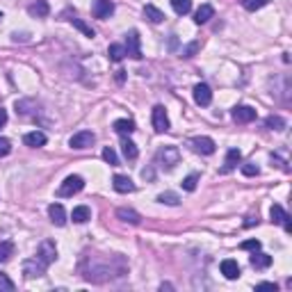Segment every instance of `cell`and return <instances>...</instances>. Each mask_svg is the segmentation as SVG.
<instances>
[{"instance_id": "cell-1", "label": "cell", "mask_w": 292, "mask_h": 292, "mask_svg": "<svg viewBox=\"0 0 292 292\" xmlns=\"http://www.w3.org/2000/svg\"><path fill=\"white\" fill-rule=\"evenodd\" d=\"M82 270V279L91 281V283H108L112 279H121L128 270L126 260L119 254L110 256V258H99V256H91L85 258L80 265Z\"/></svg>"}, {"instance_id": "cell-2", "label": "cell", "mask_w": 292, "mask_h": 292, "mask_svg": "<svg viewBox=\"0 0 292 292\" xmlns=\"http://www.w3.org/2000/svg\"><path fill=\"white\" fill-rule=\"evenodd\" d=\"M155 162L169 172V169H174L181 162V151H178L176 146H162V149L158 151V155H155Z\"/></svg>"}, {"instance_id": "cell-3", "label": "cell", "mask_w": 292, "mask_h": 292, "mask_svg": "<svg viewBox=\"0 0 292 292\" xmlns=\"http://www.w3.org/2000/svg\"><path fill=\"white\" fill-rule=\"evenodd\" d=\"M46 267L48 265L39 256L28 258V260H23V274H26V279H39L46 274Z\"/></svg>"}, {"instance_id": "cell-4", "label": "cell", "mask_w": 292, "mask_h": 292, "mask_svg": "<svg viewBox=\"0 0 292 292\" xmlns=\"http://www.w3.org/2000/svg\"><path fill=\"white\" fill-rule=\"evenodd\" d=\"M82 187H85V181H82V176H76V174H73V176H69L64 183L60 185V187H57V197H62V199L73 197V194H78Z\"/></svg>"}, {"instance_id": "cell-5", "label": "cell", "mask_w": 292, "mask_h": 292, "mask_svg": "<svg viewBox=\"0 0 292 292\" xmlns=\"http://www.w3.org/2000/svg\"><path fill=\"white\" fill-rule=\"evenodd\" d=\"M126 55L133 57V60H142V41H139V32L130 30L126 35Z\"/></svg>"}, {"instance_id": "cell-6", "label": "cell", "mask_w": 292, "mask_h": 292, "mask_svg": "<svg viewBox=\"0 0 292 292\" xmlns=\"http://www.w3.org/2000/svg\"><path fill=\"white\" fill-rule=\"evenodd\" d=\"M94 142H96V135L91 133V130H80V133H76L69 139V146L71 149H76V151H85V149H89Z\"/></svg>"}, {"instance_id": "cell-7", "label": "cell", "mask_w": 292, "mask_h": 292, "mask_svg": "<svg viewBox=\"0 0 292 292\" xmlns=\"http://www.w3.org/2000/svg\"><path fill=\"white\" fill-rule=\"evenodd\" d=\"M151 121H153L155 133H167V130L172 128V124H169V116H167V110H164L162 105H155V108H153Z\"/></svg>"}, {"instance_id": "cell-8", "label": "cell", "mask_w": 292, "mask_h": 292, "mask_svg": "<svg viewBox=\"0 0 292 292\" xmlns=\"http://www.w3.org/2000/svg\"><path fill=\"white\" fill-rule=\"evenodd\" d=\"M192 94H194L197 105H201V108H208V105L212 103V89L206 85V82H199V85H194Z\"/></svg>"}, {"instance_id": "cell-9", "label": "cell", "mask_w": 292, "mask_h": 292, "mask_svg": "<svg viewBox=\"0 0 292 292\" xmlns=\"http://www.w3.org/2000/svg\"><path fill=\"white\" fill-rule=\"evenodd\" d=\"M91 14H94V18L105 21V18H110L112 14H114V3H112V0H94Z\"/></svg>"}, {"instance_id": "cell-10", "label": "cell", "mask_w": 292, "mask_h": 292, "mask_svg": "<svg viewBox=\"0 0 292 292\" xmlns=\"http://www.w3.org/2000/svg\"><path fill=\"white\" fill-rule=\"evenodd\" d=\"M37 256L41 258L46 265L55 262L57 260V247H55V242H53V240H43L41 245H39V249H37Z\"/></svg>"}, {"instance_id": "cell-11", "label": "cell", "mask_w": 292, "mask_h": 292, "mask_svg": "<svg viewBox=\"0 0 292 292\" xmlns=\"http://www.w3.org/2000/svg\"><path fill=\"white\" fill-rule=\"evenodd\" d=\"M189 146H192L197 153H201V155H212V153H215V149H217V144L212 142L210 137H192V139H189Z\"/></svg>"}, {"instance_id": "cell-12", "label": "cell", "mask_w": 292, "mask_h": 292, "mask_svg": "<svg viewBox=\"0 0 292 292\" xmlns=\"http://www.w3.org/2000/svg\"><path fill=\"white\" fill-rule=\"evenodd\" d=\"M231 116L237 124H251V121L256 119V110L251 108V105H237V108H233Z\"/></svg>"}, {"instance_id": "cell-13", "label": "cell", "mask_w": 292, "mask_h": 292, "mask_svg": "<svg viewBox=\"0 0 292 292\" xmlns=\"http://www.w3.org/2000/svg\"><path fill=\"white\" fill-rule=\"evenodd\" d=\"M270 215H272V222H274V224H281V226L285 228V233H292V222H290V215L283 210V208L279 206V203H274V206H272Z\"/></svg>"}, {"instance_id": "cell-14", "label": "cell", "mask_w": 292, "mask_h": 292, "mask_svg": "<svg viewBox=\"0 0 292 292\" xmlns=\"http://www.w3.org/2000/svg\"><path fill=\"white\" fill-rule=\"evenodd\" d=\"M48 217H51V222L55 224V226H64L66 224V210L62 203H51L48 206Z\"/></svg>"}, {"instance_id": "cell-15", "label": "cell", "mask_w": 292, "mask_h": 292, "mask_svg": "<svg viewBox=\"0 0 292 292\" xmlns=\"http://www.w3.org/2000/svg\"><path fill=\"white\" fill-rule=\"evenodd\" d=\"M112 187L116 189L119 194H128V192H135V183L130 181L128 176H124V174H116L114 178H112Z\"/></svg>"}, {"instance_id": "cell-16", "label": "cell", "mask_w": 292, "mask_h": 292, "mask_svg": "<svg viewBox=\"0 0 292 292\" xmlns=\"http://www.w3.org/2000/svg\"><path fill=\"white\" fill-rule=\"evenodd\" d=\"M240 162H242V153H240V149H228L226 160H224V169H222V172H224V174L233 172V169H235Z\"/></svg>"}, {"instance_id": "cell-17", "label": "cell", "mask_w": 292, "mask_h": 292, "mask_svg": "<svg viewBox=\"0 0 292 292\" xmlns=\"http://www.w3.org/2000/svg\"><path fill=\"white\" fill-rule=\"evenodd\" d=\"M222 274L226 276L228 281H235L237 276H240V265H237V260H233V258L222 260Z\"/></svg>"}, {"instance_id": "cell-18", "label": "cell", "mask_w": 292, "mask_h": 292, "mask_svg": "<svg viewBox=\"0 0 292 292\" xmlns=\"http://www.w3.org/2000/svg\"><path fill=\"white\" fill-rule=\"evenodd\" d=\"M212 16H215V7H212V5H201V7L197 9V14H194V23L203 26V23H208Z\"/></svg>"}, {"instance_id": "cell-19", "label": "cell", "mask_w": 292, "mask_h": 292, "mask_svg": "<svg viewBox=\"0 0 292 292\" xmlns=\"http://www.w3.org/2000/svg\"><path fill=\"white\" fill-rule=\"evenodd\" d=\"M112 128H114V133H119V135H133L135 133V121L133 119H116L114 124H112Z\"/></svg>"}, {"instance_id": "cell-20", "label": "cell", "mask_w": 292, "mask_h": 292, "mask_svg": "<svg viewBox=\"0 0 292 292\" xmlns=\"http://www.w3.org/2000/svg\"><path fill=\"white\" fill-rule=\"evenodd\" d=\"M23 144L30 146V149H39V146L46 144V135H43L41 130H32V133H28L26 137H23Z\"/></svg>"}, {"instance_id": "cell-21", "label": "cell", "mask_w": 292, "mask_h": 292, "mask_svg": "<svg viewBox=\"0 0 292 292\" xmlns=\"http://www.w3.org/2000/svg\"><path fill=\"white\" fill-rule=\"evenodd\" d=\"M270 265H272L270 254H262L260 249L254 251V256H251V267H254V270H267Z\"/></svg>"}, {"instance_id": "cell-22", "label": "cell", "mask_w": 292, "mask_h": 292, "mask_svg": "<svg viewBox=\"0 0 292 292\" xmlns=\"http://www.w3.org/2000/svg\"><path fill=\"white\" fill-rule=\"evenodd\" d=\"M28 14L37 16V18H46L48 14H51V7H48L46 0H37V3H32L30 7H28Z\"/></svg>"}, {"instance_id": "cell-23", "label": "cell", "mask_w": 292, "mask_h": 292, "mask_svg": "<svg viewBox=\"0 0 292 292\" xmlns=\"http://www.w3.org/2000/svg\"><path fill=\"white\" fill-rule=\"evenodd\" d=\"M116 217L126 224H133V226H137V224L142 222V217H139L133 208H119V210H116Z\"/></svg>"}, {"instance_id": "cell-24", "label": "cell", "mask_w": 292, "mask_h": 292, "mask_svg": "<svg viewBox=\"0 0 292 292\" xmlns=\"http://www.w3.org/2000/svg\"><path fill=\"white\" fill-rule=\"evenodd\" d=\"M71 219H73L76 224H85V222H89V219H91V210H89V206H78V208H73Z\"/></svg>"}, {"instance_id": "cell-25", "label": "cell", "mask_w": 292, "mask_h": 292, "mask_svg": "<svg viewBox=\"0 0 292 292\" xmlns=\"http://www.w3.org/2000/svg\"><path fill=\"white\" fill-rule=\"evenodd\" d=\"M121 151H124V158H126V160H137V155H139L137 144H135L133 139H128V137L121 142Z\"/></svg>"}, {"instance_id": "cell-26", "label": "cell", "mask_w": 292, "mask_h": 292, "mask_svg": "<svg viewBox=\"0 0 292 292\" xmlns=\"http://www.w3.org/2000/svg\"><path fill=\"white\" fill-rule=\"evenodd\" d=\"M144 16H146V21H149V23H162L164 21V14L160 12L155 5H146V7H144Z\"/></svg>"}, {"instance_id": "cell-27", "label": "cell", "mask_w": 292, "mask_h": 292, "mask_svg": "<svg viewBox=\"0 0 292 292\" xmlns=\"http://www.w3.org/2000/svg\"><path fill=\"white\" fill-rule=\"evenodd\" d=\"M69 21H71V26L76 28V30H80L85 37H89V39H94V37H96L94 28H91V26H87V23L82 21V18H76V16H73V18H69Z\"/></svg>"}, {"instance_id": "cell-28", "label": "cell", "mask_w": 292, "mask_h": 292, "mask_svg": "<svg viewBox=\"0 0 292 292\" xmlns=\"http://www.w3.org/2000/svg\"><path fill=\"white\" fill-rule=\"evenodd\" d=\"M108 57L112 62H121L126 57V48L121 46V43H110V48H108Z\"/></svg>"}, {"instance_id": "cell-29", "label": "cell", "mask_w": 292, "mask_h": 292, "mask_svg": "<svg viewBox=\"0 0 292 292\" xmlns=\"http://www.w3.org/2000/svg\"><path fill=\"white\" fill-rule=\"evenodd\" d=\"M14 256V242L12 240H3L0 242V262H7Z\"/></svg>"}, {"instance_id": "cell-30", "label": "cell", "mask_w": 292, "mask_h": 292, "mask_svg": "<svg viewBox=\"0 0 292 292\" xmlns=\"http://www.w3.org/2000/svg\"><path fill=\"white\" fill-rule=\"evenodd\" d=\"M172 7L178 16H185V14H189V9H192V0H172Z\"/></svg>"}, {"instance_id": "cell-31", "label": "cell", "mask_w": 292, "mask_h": 292, "mask_svg": "<svg viewBox=\"0 0 292 292\" xmlns=\"http://www.w3.org/2000/svg\"><path fill=\"white\" fill-rule=\"evenodd\" d=\"M265 126L270 130H283L285 128V119L283 116H279V114H272V116H267L265 119Z\"/></svg>"}, {"instance_id": "cell-32", "label": "cell", "mask_w": 292, "mask_h": 292, "mask_svg": "<svg viewBox=\"0 0 292 292\" xmlns=\"http://www.w3.org/2000/svg\"><path fill=\"white\" fill-rule=\"evenodd\" d=\"M158 201L160 203H167V206H178V203H181V197H178L176 192H162L158 197Z\"/></svg>"}, {"instance_id": "cell-33", "label": "cell", "mask_w": 292, "mask_h": 292, "mask_svg": "<svg viewBox=\"0 0 292 292\" xmlns=\"http://www.w3.org/2000/svg\"><path fill=\"white\" fill-rule=\"evenodd\" d=\"M265 5H270V0H242V7H245L247 12H258V9L265 7Z\"/></svg>"}, {"instance_id": "cell-34", "label": "cell", "mask_w": 292, "mask_h": 292, "mask_svg": "<svg viewBox=\"0 0 292 292\" xmlns=\"http://www.w3.org/2000/svg\"><path fill=\"white\" fill-rule=\"evenodd\" d=\"M199 48H201V41H192V43H187V46H183L181 55L185 57V60H189V57H194L199 53Z\"/></svg>"}, {"instance_id": "cell-35", "label": "cell", "mask_w": 292, "mask_h": 292, "mask_svg": "<svg viewBox=\"0 0 292 292\" xmlns=\"http://www.w3.org/2000/svg\"><path fill=\"white\" fill-rule=\"evenodd\" d=\"M197 183H199V174H189L187 178H183V189L185 192H194V189H197Z\"/></svg>"}, {"instance_id": "cell-36", "label": "cell", "mask_w": 292, "mask_h": 292, "mask_svg": "<svg viewBox=\"0 0 292 292\" xmlns=\"http://www.w3.org/2000/svg\"><path fill=\"white\" fill-rule=\"evenodd\" d=\"M103 160L110 164V167H116V164H119V158H116V151H114V149H110V146H108V149H103Z\"/></svg>"}, {"instance_id": "cell-37", "label": "cell", "mask_w": 292, "mask_h": 292, "mask_svg": "<svg viewBox=\"0 0 292 292\" xmlns=\"http://www.w3.org/2000/svg\"><path fill=\"white\" fill-rule=\"evenodd\" d=\"M0 292H14V281L0 272Z\"/></svg>"}, {"instance_id": "cell-38", "label": "cell", "mask_w": 292, "mask_h": 292, "mask_svg": "<svg viewBox=\"0 0 292 292\" xmlns=\"http://www.w3.org/2000/svg\"><path fill=\"white\" fill-rule=\"evenodd\" d=\"M240 249L242 251H258V249H260V240H256V237H254V240H245L240 245Z\"/></svg>"}, {"instance_id": "cell-39", "label": "cell", "mask_w": 292, "mask_h": 292, "mask_svg": "<svg viewBox=\"0 0 292 292\" xmlns=\"http://www.w3.org/2000/svg\"><path fill=\"white\" fill-rule=\"evenodd\" d=\"M242 174H245V176H258L260 169H258V164H254V162H245L242 164Z\"/></svg>"}, {"instance_id": "cell-40", "label": "cell", "mask_w": 292, "mask_h": 292, "mask_svg": "<svg viewBox=\"0 0 292 292\" xmlns=\"http://www.w3.org/2000/svg\"><path fill=\"white\" fill-rule=\"evenodd\" d=\"M9 153H12V142L7 137H0V158H5Z\"/></svg>"}, {"instance_id": "cell-41", "label": "cell", "mask_w": 292, "mask_h": 292, "mask_svg": "<svg viewBox=\"0 0 292 292\" xmlns=\"http://www.w3.org/2000/svg\"><path fill=\"white\" fill-rule=\"evenodd\" d=\"M256 288L258 290H274V292L279 290V288H276V283H270V281H262V283H258Z\"/></svg>"}, {"instance_id": "cell-42", "label": "cell", "mask_w": 292, "mask_h": 292, "mask_svg": "<svg viewBox=\"0 0 292 292\" xmlns=\"http://www.w3.org/2000/svg\"><path fill=\"white\" fill-rule=\"evenodd\" d=\"M5 124H7V110H3V108H0V128H3Z\"/></svg>"}, {"instance_id": "cell-43", "label": "cell", "mask_w": 292, "mask_h": 292, "mask_svg": "<svg viewBox=\"0 0 292 292\" xmlns=\"http://www.w3.org/2000/svg\"><path fill=\"white\" fill-rule=\"evenodd\" d=\"M126 80V71H116V82H124Z\"/></svg>"}, {"instance_id": "cell-44", "label": "cell", "mask_w": 292, "mask_h": 292, "mask_svg": "<svg viewBox=\"0 0 292 292\" xmlns=\"http://www.w3.org/2000/svg\"><path fill=\"white\" fill-rule=\"evenodd\" d=\"M254 224H258V217H256V219H254V217H249V219L245 222V226H254Z\"/></svg>"}, {"instance_id": "cell-45", "label": "cell", "mask_w": 292, "mask_h": 292, "mask_svg": "<svg viewBox=\"0 0 292 292\" xmlns=\"http://www.w3.org/2000/svg\"><path fill=\"white\" fill-rule=\"evenodd\" d=\"M0 18H3V12H0Z\"/></svg>"}]
</instances>
